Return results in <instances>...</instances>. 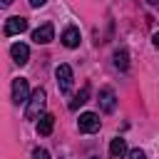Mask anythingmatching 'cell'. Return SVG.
I'll list each match as a JSON object with an SVG mask.
<instances>
[{"label": "cell", "instance_id": "cell-1", "mask_svg": "<svg viewBox=\"0 0 159 159\" xmlns=\"http://www.w3.org/2000/svg\"><path fill=\"white\" fill-rule=\"evenodd\" d=\"M45 102H47V94L42 87H37L30 99H27V107H25V119H40L42 117V109H45Z\"/></svg>", "mask_w": 159, "mask_h": 159}, {"label": "cell", "instance_id": "cell-2", "mask_svg": "<svg viewBox=\"0 0 159 159\" xmlns=\"http://www.w3.org/2000/svg\"><path fill=\"white\" fill-rule=\"evenodd\" d=\"M55 77H57V87H60V92H62V94H70V92H72V84H75L72 67H70V65H57Z\"/></svg>", "mask_w": 159, "mask_h": 159}, {"label": "cell", "instance_id": "cell-3", "mask_svg": "<svg viewBox=\"0 0 159 159\" xmlns=\"http://www.w3.org/2000/svg\"><path fill=\"white\" fill-rule=\"evenodd\" d=\"M102 127V119L94 114V112H84V114H80V119H77V129L82 132V134H92V132H97Z\"/></svg>", "mask_w": 159, "mask_h": 159}, {"label": "cell", "instance_id": "cell-4", "mask_svg": "<svg viewBox=\"0 0 159 159\" xmlns=\"http://www.w3.org/2000/svg\"><path fill=\"white\" fill-rule=\"evenodd\" d=\"M27 99H30V84H27V80L25 77L12 80V102L20 104V102H27Z\"/></svg>", "mask_w": 159, "mask_h": 159}, {"label": "cell", "instance_id": "cell-5", "mask_svg": "<svg viewBox=\"0 0 159 159\" xmlns=\"http://www.w3.org/2000/svg\"><path fill=\"white\" fill-rule=\"evenodd\" d=\"M25 30H27V20H25V17H20V15L7 17V20H5V27H2V32H5L7 37L20 35V32H25Z\"/></svg>", "mask_w": 159, "mask_h": 159}, {"label": "cell", "instance_id": "cell-6", "mask_svg": "<svg viewBox=\"0 0 159 159\" xmlns=\"http://www.w3.org/2000/svg\"><path fill=\"white\" fill-rule=\"evenodd\" d=\"M99 109L102 112H114V107H117V94H114V89L112 87H104V89H99Z\"/></svg>", "mask_w": 159, "mask_h": 159}, {"label": "cell", "instance_id": "cell-7", "mask_svg": "<svg viewBox=\"0 0 159 159\" xmlns=\"http://www.w3.org/2000/svg\"><path fill=\"white\" fill-rule=\"evenodd\" d=\"M32 40H35L37 45H47V42H52V40H55V27H52V22L40 25V27L32 32Z\"/></svg>", "mask_w": 159, "mask_h": 159}, {"label": "cell", "instance_id": "cell-8", "mask_svg": "<svg viewBox=\"0 0 159 159\" xmlns=\"http://www.w3.org/2000/svg\"><path fill=\"white\" fill-rule=\"evenodd\" d=\"M10 55H12V60L22 67V65H27V60H30V47L22 45V42H15V45L10 47Z\"/></svg>", "mask_w": 159, "mask_h": 159}, {"label": "cell", "instance_id": "cell-9", "mask_svg": "<svg viewBox=\"0 0 159 159\" xmlns=\"http://www.w3.org/2000/svg\"><path fill=\"white\" fill-rule=\"evenodd\" d=\"M62 45L65 47H80V30L75 27V25H70V27H65V32H62Z\"/></svg>", "mask_w": 159, "mask_h": 159}, {"label": "cell", "instance_id": "cell-10", "mask_svg": "<svg viewBox=\"0 0 159 159\" xmlns=\"http://www.w3.org/2000/svg\"><path fill=\"white\" fill-rule=\"evenodd\" d=\"M124 154H127V142H124L122 137H114L112 144H109V157H112V159H122Z\"/></svg>", "mask_w": 159, "mask_h": 159}, {"label": "cell", "instance_id": "cell-11", "mask_svg": "<svg viewBox=\"0 0 159 159\" xmlns=\"http://www.w3.org/2000/svg\"><path fill=\"white\" fill-rule=\"evenodd\" d=\"M52 127H55V117L52 114H42L40 122H37V134L47 137V134H52Z\"/></svg>", "mask_w": 159, "mask_h": 159}, {"label": "cell", "instance_id": "cell-12", "mask_svg": "<svg viewBox=\"0 0 159 159\" xmlns=\"http://www.w3.org/2000/svg\"><path fill=\"white\" fill-rule=\"evenodd\" d=\"M87 99H89V84H84V87H82V89L75 94V99L70 102V109H72V112H75V109H80V107H82Z\"/></svg>", "mask_w": 159, "mask_h": 159}, {"label": "cell", "instance_id": "cell-13", "mask_svg": "<svg viewBox=\"0 0 159 159\" xmlns=\"http://www.w3.org/2000/svg\"><path fill=\"white\" fill-rule=\"evenodd\" d=\"M114 67H117V70H122V72L129 67V52H127L124 47H119V50L114 52Z\"/></svg>", "mask_w": 159, "mask_h": 159}, {"label": "cell", "instance_id": "cell-14", "mask_svg": "<svg viewBox=\"0 0 159 159\" xmlns=\"http://www.w3.org/2000/svg\"><path fill=\"white\" fill-rule=\"evenodd\" d=\"M32 159H50V154H47V149H32Z\"/></svg>", "mask_w": 159, "mask_h": 159}, {"label": "cell", "instance_id": "cell-15", "mask_svg": "<svg viewBox=\"0 0 159 159\" xmlns=\"http://www.w3.org/2000/svg\"><path fill=\"white\" fill-rule=\"evenodd\" d=\"M129 159H147V154H144L142 149H132V152H129Z\"/></svg>", "mask_w": 159, "mask_h": 159}, {"label": "cell", "instance_id": "cell-16", "mask_svg": "<svg viewBox=\"0 0 159 159\" xmlns=\"http://www.w3.org/2000/svg\"><path fill=\"white\" fill-rule=\"evenodd\" d=\"M45 2H47V0H30V5H32V7H42Z\"/></svg>", "mask_w": 159, "mask_h": 159}, {"label": "cell", "instance_id": "cell-17", "mask_svg": "<svg viewBox=\"0 0 159 159\" xmlns=\"http://www.w3.org/2000/svg\"><path fill=\"white\" fill-rule=\"evenodd\" d=\"M152 42H154V47H157V50H159V32H157V35H154V37H152Z\"/></svg>", "mask_w": 159, "mask_h": 159}, {"label": "cell", "instance_id": "cell-18", "mask_svg": "<svg viewBox=\"0 0 159 159\" xmlns=\"http://www.w3.org/2000/svg\"><path fill=\"white\" fill-rule=\"evenodd\" d=\"M2 2V7H7V5H12V0H0Z\"/></svg>", "mask_w": 159, "mask_h": 159}, {"label": "cell", "instance_id": "cell-19", "mask_svg": "<svg viewBox=\"0 0 159 159\" xmlns=\"http://www.w3.org/2000/svg\"><path fill=\"white\" fill-rule=\"evenodd\" d=\"M149 5H154V7H159V0H149Z\"/></svg>", "mask_w": 159, "mask_h": 159}, {"label": "cell", "instance_id": "cell-20", "mask_svg": "<svg viewBox=\"0 0 159 159\" xmlns=\"http://www.w3.org/2000/svg\"><path fill=\"white\" fill-rule=\"evenodd\" d=\"M89 159H99V157H89Z\"/></svg>", "mask_w": 159, "mask_h": 159}]
</instances>
